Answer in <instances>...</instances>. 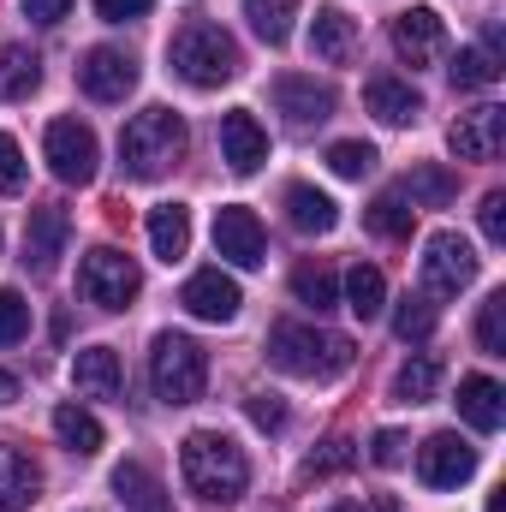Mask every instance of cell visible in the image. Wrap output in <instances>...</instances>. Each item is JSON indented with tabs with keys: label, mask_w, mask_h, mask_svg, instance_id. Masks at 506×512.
Segmentation results:
<instances>
[{
	"label": "cell",
	"mask_w": 506,
	"mask_h": 512,
	"mask_svg": "<svg viewBox=\"0 0 506 512\" xmlns=\"http://www.w3.org/2000/svg\"><path fill=\"white\" fill-rule=\"evenodd\" d=\"M179 477H185V489H191L197 501L233 507V501L245 495V483H251V465H245L239 441H227L221 429H197V435H185V447H179Z\"/></svg>",
	"instance_id": "1"
},
{
	"label": "cell",
	"mask_w": 506,
	"mask_h": 512,
	"mask_svg": "<svg viewBox=\"0 0 506 512\" xmlns=\"http://www.w3.org/2000/svg\"><path fill=\"white\" fill-rule=\"evenodd\" d=\"M167 60L197 90H221L227 78H239V42L221 24H209V18H185L173 30V42H167Z\"/></svg>",
	"instance_id": "2"
},
{
	"label": "cell",
	"mask_w": 506,
	"mask_h": 512,
	"mask_svg": "<svg viewBox=\"0 0 506 512\" xmlns=\"http://www.w3.org/2000/svg\"><path fill=\"white\" fill-rule=\"evenodd\" d=\"M179 155H185V120L173 108H149L120 131V167L131 179H161L179 167Z\"/></svg>",
	"instance_id": "3"
},
{
	"label": "cell",
	"mask_w": 506,
	"mask_h": 512,
	"mask_svg": "<svg viewBox=\"0 0 506 512\" xmlns=\"http://www.w3.org/2000/svg\"><path fill=\"white\" fill-rule=\"evenodd\" d=\"M268 358L286 370V376H304V382H328L352 364V346L340 334H322V328H304V322H280L268 334Z\"/></svg>",
	"instance_id": "4"
},
{
	"label": "cell",
	"mask_w": 506,
	"mask_h": 512,
	"mask_svg": "<svg viewBox=\"0 0 506 512\" xmlns=\"http://www.w3.org/2000/svg\"><path fill=\"white\" fill-rule=\"evenodd\" d=\"M149 382L167 405H197L203 387H209V352L191 340V334H155V352H149Z\"/></svg>",
	"instance_id": "5"
},
{
	"label": "cell",
	"mask_w": 506,
	"mask_h": 512,
	"mask_svg": "<svg viewBox=\"0 0 506 512\" xmlns=\"http://www.w3.org/2000/svg\"><path fill=\"white\" fill-rule=\"evenodd\" d=\"M137 286H143L137 262L126 251H114V245H96V251L84 256V268H78V292L96 310H126L131 298H137Z\"/></svg>",
	"instance_id": "6"
},
{
	"label": "cell",
	"mask_w": 506,
	"mask_h": 512,
	"mask_svg": "<svg viewBox=\"0 0 506 512\" xmlns=\"http://www.w3.org/2000/svg\"><path fill=\"white\" fill-rule=\"evenodd\" d=\"M42 155H48V167H54L60 185H90L96 179V161H102L96 131L78 126V120H54L48 137H42Z\"/></svg>",
	"instance_id": "7"
},
{
	"label": "cell",
	"mask_w": 506,
	"mask_h": 512,
	"mask_svg": "<svg viewBox=\"0 0 506 512\" xmlns=\"http://www.w3.org/2000/svg\"><path fill=\"white\" fill-rule=\"evenodd\" d=\"M471 280H477V251L459 233H435L423 245V286H429V298H459Z\"/></svg>",
	"instance_id": "8"
},
{
	"label": "cell",
	"mask_w": 506,
	"mask_h": 512,
	"mask_svg": "<svg viewBox=\"0 0 506 512\" xmlns=\"http://www.w3.org/2000/svg\"><path fill=\"white\" fill-rule=\"evenodd\" d=\"M417 477H423L429 489H459V483L477 477V447L459 441L453 429H441V435H429V441L417 447Z\"/></svg>",
	"instance_id": "9"
},
{
	"label": "cell",
	"mask_w": 506,
	"mask_h": 512,
	"mask_svg": "<svg viewBox=\"0 0 506 512\" xmlns=\"http://www.w3.org/2000/svg\"><path fill=\"white\" fill-rule=\"evenodd\" d=\"M78 84L96 102H126L131 90H137V60H131L126 48H90L78 60Z\"/></svg>",
	"instance_id": "10"
},
{
	"label": "cell",
	"mask_w": 506,
	"mask_h": 512,
	"mask_svg": "<svg viewBox=\"0 0 506 512\" xmlns=\"http://www.w3.org/2000/svg\"><path fill=\"white\" fill-rule=\"evenodd\" d=\"M215 251L227 256L233 268H262V262H268V239H262V221H256L251 209H239V203L215 209Z\"/></svg>",
	"instance_id": "11"
},
{
	"label": "cell",
	"mask_w": 506,
	"mask_h": 512,
	"mask_svg": "<svg viewBox=\"0 0 506 512\" xmlns=\"http://www.w3.org/2000/svg\"><path fill=\"white\" fill-rule=\"evenodd\" d=\"M447 143H453V155H459V161H495V155H501V143H506V108L483 102V108L459 114Z\"/></svg>",
	"instance_id": "12"
},
{
	"label": "cell",
	"mask_w": 506,
	"mask_h": 512,
	"mask_svg": "<svg viewBox=\"0 0 506 512\" xmlns=\"http://www.w3.org/2000/svg\"><path fill=\"white\" fill-rule=\"evenodd\" d=\"M179 304H185L197 322H233L245 298H239V280H233V274H221V268H203V274H191V280H185Z\"/></svg>",
	"instance_id": "13"
},
{
	"label": "cell",
	"mask_w": 506,
	"mask_h": 512,
	"mask_svg": "<svg viewBox=\"0 0 506 512\" xmlns=\"http://www.w3.org/2000/svg\"><path fill=\"white\" fill-rule=\"evenodd\" d=\"M66 233H72L66 209H54V203L30 209V227H24V268H30V274H54V262L66 251Z\"/></svg>",
	"instance_id": "14"
},
{
	"label": "cell",
	"mask_w": 506,
	"mask_h": 512,
	"mask_svg": "<svg viewBox=\"0 0 506 512\" xmlns=\"http://www.w3.org/2000/svg\"><path fill=\"white\" fill-rule=\"evenodd\" d=\"M393 48H399V60L429 66V60L447 48V24H441L429 6H411V12H399V18H393Z\"/></svg>",
	"instance_id": "15"
},
{
	"label": "cell",
	"mask_w": 506,
	"mask_h": 512,
	"mask_svg": "<svg viewBox=\"0 0 506 512\" xmlns=\"http://www.w3.org/2000/svg\"><path fill=\"white\" fill-rule=\"evenodd\" d=\"M274 108H280L292 126H322V120L334 114V90L316 84V78L286 72V78H274Z\"/></svg>",
	"instance_id": "16"
},
{
	"label": "cell",
	"mask_w": 506,
	"mask_h": 512,
	"mask_svg": "<svg viewBox=\"0 0 506 512\" xmlns=\"http://www.w3.org/2000/svg\"><path fill=\"white\" fill-rule=\"evenodd\" d=\"M221 161H227L233 173H256V167L268 161V131L256 126V114L233 108V114L221 120Z\"/></svg>",
	"instance_id": "17"
},
{
	"label": "cell",
	"mask_w": 506,
	"mask_h": 512,
	"mask_svg": "<svg viewBox=\"0 0 506 512\" xmlns=\"http://www.w3.org/2000/svg\"><path fill=\"white\" fill-rule=\"evenodd\" d=\"M72 382H78V393H90V399H120V393H126L120 352H114V346H84V352L72 358Z\"/></svg>",
	"instance_id": "18"
},
{
	"label": "cell",
	"mask_w": 506,
	"mask_h": 512,
	"mask_svg": "<svg viewBox=\"0 0 506 512\" xmlns=\"http://www.w3.org/2000/svg\"><path fill=\"white\" fill-rule=\"evenodd\" d=\"M36 495H42V471H36V459L0 441V512H30L36 507Z\"/></svg>",
	"instance_id": "19"
},
{
	"label": "cell",
	"mask_w": 506,
	"mask_h": 512,
	"mask_svg": "<svg viewBox=\"0 0 506 512\" xmlns=\"http://www.w3.org/2000/svg\"><path fill=\"white\" fill-rule=\"evenodd\" d=\"M364 108L376 114L381 126H411V120L423 114V96H417L405 78H387V72H381V78L364 84Z\"/></svg>",
	"instance_id": "20"
},
{
	"label": "cell",
	"mask_w": 506,
	"mask_h": 512,
	"mask_svg": "<svg viewBox=\"0 0 506 512\" xmlns=\"http://www.w3.org/2000/svg\"><path fill=\"white\" fill-rule=\"evenodd\" d=\"M459 417L471 423V429H483V435H495L506 423V393L495 376H465L459 382Z\"/></svg>",
	"instance_id": "21"
},
{
	"label": "cell",
	"mask_w": 506,
	"mask_h": 512,
	"mask_svg": "<svg viewBox=\"0 0 506 512\" xmlns=\"http://www.w3.org/2000/svg\"><path fill=\"white\" fill-rule=\"evenodd\" d=\"M310 48H316V60L346 66V60H352V48H358V24H352L340 6H322V12H316V24H310Z\"/></svg>",
	"instance_id": "22"
},
{
	"label": "cell",
	"mask_w": 506,
	"mask_h": 512,
	"mask_svg": "<svg viewBox=\"0 0 506 512\" xmlns=\"http://www.w3.org/2000/svg\"><path fill=\"white\" fill-rule=\"evenodd\" d=\"M149 251L161 256V262H179V256L191 251V209L185 203L149 209Z\"/></svg>",
	"instance_id": "23"
},
{
	"label": "cell",
	"mask_w": 506,
	"mask_h": 512,
	"mask_svg": "<svg viewBox=\"0 0 506 512\" xmlns=\"http://www.w3.org/2000/svg\"><path fill=\"white\" fill-rule=\"evenodd\" d=\"M501 36L489 30V42L483 48H459L453 54V84L459 90H495L501 84V48H495Z\"/></svg>",
	"instance_id": "24"
},
{
	"label": "cell",
	"mask_w": 506,
	"mask_h": 512,
	"mask_svg": "<svg viewBox=\"0 0 506 512\" xmlns=\"http://www.w3.org/2000/svg\"><path fill=\"white\" fill-rule=\"evenodd\" d=\"M286 221H292L298 233H334L340 209H334L328 191H316V185H292V191H286Z\"/></svg>",
	"instance_id": "25"
},
{
	"label": "cell",
	"mask_w": 506,
	"mask_h": 512,
	"mask_svg": "<svg viewBox=\"0 0 506 512\" xmlns=\"http://www.w3.org/2000/svg\"><path fill=\"white\" fill-rule=\"evenodd\" d=\"M42 84V60L18 42H0V102H24Z\"/></svg>",
	"instance_id": "26"
},
{
	"label": "cell",
	"mask_w": 506,
	"mask_h": 512,
	"mask_svg": "<svg viewBox=\"0 0 506 512\" xmlns=\"http://www.w3.org/2000/svg\"><path fill=\"white\" fill-rule=\"evenodd\" d=\"M346 310H352L358 322H376L381 310H387V280H381V268L358 262V268L346 274Z\"/></svg>",
	"instance_id": "27"
},
{
	"label": "cell",
	"mask_w": 506,
	"mask_h": 512,
	"mask_svg": "<svg viewBox=\"0 0 506 512\" xmlns=\"http://www.w3.org/2000/svg\"><path fill=\"white\" fill-rule=\"evenodd\" d=\"M292 298L310 304V310H334V304H340L334 268H328V262H298V268H292Z\"/></svg>",
	"instance_id": "28"
},
{
	"label": "cell",
	"mask_w": 506,
	"mask_h": 512,
	"mask_svg": "<svg viewBox=\"0 0 506 512\" xmlns=\"http://www.w3.org/2000/svg\"><path fill=\"white\" fill-rule=\"evenodd\" d=\"M114 495L126 501L131 512H167V495H161V483L137 465V459H126L120 471H114Z\"/></svg>",
	"instance_id": "29"
},
{
	"label": "cell",
	"mask_w": 506,
	"mask_h": 512,
	"mask_svg": "<svg viewBox=\"0 0 506 512\" xmlns=\"http://www.w3.org/2000/svg\"><path fill=\"white\" fill-rule=\"evenodd\" d=\"M54 435L78 453V459H90V453H102V423L84 411V405H60L54 411Z\"/></svg>",
	"instance_id": "30"
},
{
	"label": "cell",
	"mask_w": 506,
	"mask_h": 512,
	"mask_svg": "<svg viewBox=\"0 0 506 512\" xmlns=\"http://www.w3.org/2000/svg\"><path fill=\"white\" fill-rule=\"evenodd\" d=\"M364 221H370V233H381V239H411V227H417V209H411L399 191H381L376 203L364 209Z\"/></svg>",
	"instance_id": "31"
},
{
	"label": "cell",
	"mask_w": 506,
	"mask_h": 512,
	"mask_svg": "<svg viewBox=\"0 0 506 512\" xmlns=\"http://www.w3.org/2000/svg\"><path fill=\"white\" fill-rule=\"evenodd\" d=\"M435 387H441V358H411V364L393 376V399L423 405V399H435Z\"/></svg>",
	"instance_id": "32"
},
{
	"label": "cell",
	"mask_w": 506,
	"mask_h": 512,
	"mask_svg": "<svg viewBox=\"0 0 506 512\" xmlns=\"http://www.w3.org/2000/svg\"><path fill=\"white\" fill-rule=\"evenodd\" d=\"M245 12H251L256 36L280 48V42L292 36V18H298V0H245Z\"/></svg>",
	"instance_id": "33"
},
{
	"label": "cell",
	"mask_w": 506,
	"mask_h": 512,
	"mask_svg": "<svg viewBox=\"0 0 506 512\" xmlns=\"http://www.w3.org/2000/svg\"><path fill=\"white\" fill-rule=\"evenodd\" d=\"M399 197H405L411 209H417V203H429V209H435V203H447V197H453V179H447L441 167H417V173L405 179V191H399Z\"/></svg>",
	"instance_id": "34"
},
{
	"label": "cell",
	"mask_w": 506,
	"mask_h": 512,
	"mask_svg": "<svg viewBox=\"0 0 506 512\" xmlns=\"http://www.w3.org/2000/svg\"><path fill=\"white\" fill-rule=\"evenodd\" d=\"M393 334L411 346V340H429L435 334V304L429 298H405L399 310H393Z\"/></svg>",
	"instance_id": "35"
},
{
	"label": "cell",
	"mask_w": 506,
	"mask_h": 512,
	"mask_svg": "<svg viewBox=\"0 0 506 512\" xmlns=\"http://www.w3.org/2000/svg\"><path fill=\"white\" fill-rule=\"evenodd\" d=\"M477 340H483V352H489V358H501V352H506V292H489V298H483Z\"/></svg>",
	"instance_id": "36"
},
{
	"label": "cell",
	"mask_w": 506,
	"mask_h": 512,
	"mask_svg": "<svg viewBox=\"0 0 506 512\" xmlns=\"http://www.w3.org/2000/svg\"><path fill=\"white\" fill-rule=\"evenodd\" d=\"M328 167H334L340 179H364V173L376 167V149H370V143H358V137H346V143H334V149H328Z\"/></svg>",
	"instance_id": "37"
},
{
	"label": "cell",
	"mask_w": 506,
	"mask_h": 512,
	"mask_svg": "<svg viewBox=\"0 0 506 512\" xmlns=\"http://www.w3.org/2000/svg\"><path fill=\"white\" fill-rule=\"evenodd\" d=\"M24 334H30V304L12 286H0V346H18Z\"/></svg>",
	"instance_id": "38"
},
{
	"label": "cell",
	"mask_w": 506,
	"mask_h": 512,
	"mask_svg": "<svg viewBox=\"0 0 506 512\" xmlns=\"http://www.w3.org/2000/svg\"><path fill=\"white\" fill-rule=\"evenodd\" d=\"M352 459H358V453H352V441H328L322 453H310V459H304V477H334V471H346Z\"/></svg>",
	"instance_id": "39"
},
{
	"label": "cell",
	"mask_w": 506,
	"mask_h": 512,
	"mask_svg": "<svg viewBox=\"0 0 506 512\" xmlns=\"http://www.w3.org/2000/svg\"><path fill=\"white\" fill-rule=\"evenodd\" d=\"M245 411H251L256 429H268V435H274V429H286V405H280V393H251V399H245Z\"/></svg>",
	"instance_id": "40"
},
{
	"label": "cell",
	"mask_w": 506,
	"mask_h": 512,
	"mask_svg": "<svg viewBox=\"0 0 506 512\" xmlns=\"http://www.w3.org/2000/svg\"><path fill=\"white\" fill-rule=\"evenodd\" d=\"M477 221H483V239H489V245H506V191H489V197H483Z\"/></svg>",
	"instance_id": "41"
},
{
	"label": "cell",
	"mask_w": 506,
	"mask_h": 512,
	"mask_svg": "<svg viewBox=\"0 0 506 512\" xmlns=\"http://www.w3.org/2000/svg\"><path fill=\"white\" fill-rule=\"evenodd\" d=\"M0 191L12 197V191H24V155H18V143L0 131Z\"/></svg>",
	"instance_id": "42"
},
{
	"label": "cell",
	"mask_w": 506,
	"mask_h": 512,
	"mask_svg": "<svg viewBox=\"0 0 506 512\" xmlns=\"http://www.w3.org/2000/svg\"><path fill=\"white\" fill-rule=\"evenodd\" d=\"M370 459H376L381 471L405 465V435H399V429H376V441H370Z\"/></svg>",
	"instance_id": "43"
},
{
	"label": "cell",
	"mask_w": 506,
	"mask_h": 512,
	"mask_svg": "<svg viewBox=\"0 0 506 512\" xmlns=\"http://www.w3.org/2000/svg\"><path fill=\"white\" fill-rule=\"evenodd\" d=\"M155 0H96V18H108V24H131V18H143Z\"/></svg>",
	"instance_id": "44"
},
{
	"label": "cell",
	"mask_w": 506,
	"mask_h": 512,
	"mask_svg": "<svg viewBox=\"0 0 506 512\" xmlns=\"http://www.w3.org/2000/svg\"><path fill=\"white\" fill-rule=\"evenodd\" d=\"M18 6H24L30 24H60V18L72 12V0H18Z\"/></svg>",
	"instance_id": "45"
},
{
	"label": "cell",
	"mask_w": 506,
	"mask_h": 512,
	"mask_svg": "<svg viewBox=\"0 0 506 512\" xmlns=\"http://www.w3.org/2000/svg\"><path fill=\"white\" fill-rule=\"evenodd\" d=\"M12 399H18V382H12V376L0 370V405H12Z\"/></svg>",
	"instance_id": "46"
},
{
	"label": "cell",
	"mask_w": 506,
	"mask_h": 512,
	"mask_svg": "<svg viewBox=\"0 0 506 512\" xmlns=\"http://www.w3.org/2000/svg\"><path fill=\"white\" fill-rule=\"evenodd\" d=\"M489 512H506V489H495V495H489Z\"/></svg>",
	"instance_id": "47"
},
{
	"label": "cell",
	"mask_w": 506,
	"mask_h": 512,
	"mask_svg": "<svg viewBox=\"0 0 506 512\" xmlns=\"http://www.w3.org/2000/svg\"><path fill=\"white\" fill-rule=\"evenodd\" d=\"M328 512H364V507H358V501H334Z\"/></svg>",
	"instance_id": "48"
}]
</instances>
